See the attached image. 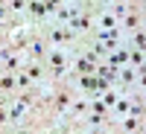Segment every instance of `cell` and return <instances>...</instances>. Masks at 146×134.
I'll use <instances>...</instances> for the list:
<instances>
[{"label": "cell", "mask_w": 146, "mask_h": 134, "mask_svg": "<svg viewBox=\"0 0 146 134\" xmlns=\"http://www.w3.org/2000/svg\"><path fill=\"white\" fill-rule=\"evenodd\" d=\"M47 61H50V64L56 67V73H62V70H64V64H67V58H64V53H58V50H50Z\"/></svg>", "instance_id": "6da1fadb"}, {"label": "cell", "mask_w": 146, "mask_h": 134, "mask_svg": "<svg viewBox=\"0 0 146 134\" xmlns=\"http://www.w3.org/2000/svg\"><path fill=\"white\" fill-rule=\"evenodd\" d=\"M126 58H129V50L123 47V50H117V53H111V55H108V61H111V64H123Z\"/></svg>", "instance_id": "7a4b0ae2"}, {"label": "cell", "mask_w": 146, "mask_h": 134, "mask_svg": "<svg viewBox=\"0 0 146 134\" xmlns=\"http://www.w3.org/2000/svg\"><path fill=\"white\" fill-rule=\"evenodd\" d=\"M23 111H27V99H21L15 108H12V119H23Z\"/></svg>", "instance_id": "3957f363"}, {"label": "cell", "mask_w": 146, "mask_h": 134, "mask_svg": "<svg viewBox=\"0 0 146 134\" xmlns=\"http://www.w3.org/2000/svg\"><path fill=\"white\" fill-rule=\"evenodd\" d=\"M114 108H117V114H120V117H126V114L131 111V105H129L126 99H120V102H114Z\"/></svg>", "instance_id": "277c9868"}, {"label": "cell", "mask_w": 146, "mask_h": 134, "mask_svg": "<svg viewBox=\"0 0 146 134\" xmlns=\"http://www.w3.org/2000/svg\"><path fill=\"white\" fill-rule=\"evenodd\" d=\"M100 23H102L105 29H114V26H117V18H114V15H102V20H100Z\"/></svg>", "instance_id": "5b68a950"}, {"label": "cell", "mask_w": 146, "mask_h": 134, "mask_svg": "<svg viewBox=\"0 0 146 134\" xmlns=\"http://www.w3.org/2000/svg\"><path fill=\"white\" fill-rule=\"evenodd\" d=\"M27 76H32V79H41V67H38V64H29V67H27Z\"/></svg>", "instance_id": "8992f818"}, {"label": "cell", "mask_w": 146, "mask_h": 134, "mask_svg": "<svg viewBox=\"0 0 146 134\" xmlns=\"http://www.w3.org/2000/svg\"><path fill=\"white\" fill-rule=\"evenodd\" d=\"M135 47H137V50H146V35H143V32L135 35Z\"/></svg>", "instance_id": "52a82bcc"}, {"label": "cell", "mask_w": 146, "mask_h": 134, "mask_svg": "<svg viewBox=\"0 0 146 134\" xmlns=\"http://www.w3.org/2000/svg\"><path fill=\"white\" fill-rule=\"evenodd\" d=\"M0 88H15V82H12V79L6 76V79H0Z\"/></svg>", "instance_id": "ba28073f"}, {"label": "cell", "mask_w": 146, "mask_h": 134, "mask_svg": "<svg viewBox=\"0 0 146 134\" xmlns=\"http://www.w3.org/2000/svg\"><path fill=\"white\" fill-rule=\"evenodd\" d=\"M102 111H105V105H102V102H94V114H96V117H100Z\"/></svg>", "instance_id": "9c48e42d"}, {"label": "cell", "mask_w": 146, "mask_h": 134, "mask_svg": "<svg viewBox=\"0 0 146 134\" xmlns=\"http://www.w3.org/2000/svg\"><path fill=\"white\" fill-rule=\"evenodd\" d=\"M0 123H6V111H3V108H0Z\"/></svg>", "instance_id": "30bf717a"}, {"label": "cell", "mask_w": 146, "mask_h": 134, "mask_svg": "<svg viewBox=\"0 0 146 134\" xmlns=\"http://www.w3.org/2000/svg\"><path fill=\"white\" fill-rule=\"evenodd\" d=\"M0 3H3V0H0Z\"/></svg>", "instance_id": "8fae6325"}]
</instances>
